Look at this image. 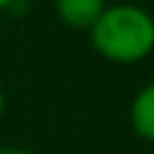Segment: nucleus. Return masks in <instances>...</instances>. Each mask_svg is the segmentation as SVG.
Instances as JSON below:
<instances>
[{
    "label": "nucleus",
    "instance_id": "obj_6",
    "mask_svg": "<svg viewBox=\"0 0 154 154\" xmlns=\"http://www.w3.org/2000/svg\"><path fill=\"white\" fill-rule=\"evenodd\" d=\"M11 3H14V0H0V11H3V8H11Z\"/></svg>",
    "mask_w": 154,
    "mask_h": 154
},
{
    "label": "nucleus",
    "instance_id": "obj_1",
    "mask_svg": "<svg viewBox=\"0 0 154 154\" xmlns=\"http://www.w3.org/2000/svg\"><path fill=\"white\" fill-rule=\"evenodd\" d=\"M89 38L95 51L111 62H141L154 49V16L130 3L106 5L100 19L89 27Z\"/></svg>",
    "mask_w": 154,
    "mask_h": 154
},
{
    "label": "nucleus",
    "instance_id": "obj_4",
    "mask_svg": "<svg viewBox=\"0 0 154 154\" xmlns=\"http://www.w3.org/2000/svg\"><path fill=\"white\" fill-rule=\"evenodd\" d=\"M0 154H30V152H24V149H0Z\"/></svg>",
    "mask_w": 154,
    "mask_h": 154
},
{
    "label": "nucleus",
    "instance_id": "obj_3",
    "mask_svg": "<svg viewBox=\"0 0 154 154\" xmlns=\"http://www.w3.org/2000/svg\"><path fill=\"white\" fill-rule=\"evenodd\" d=\"M130 125L133 130L146 138L154 141V84L143 87L135 97H133V106H130Z\"/></svg>",
    "mask_w": 154,
    "mask_h": 154
},
{
    "label": "nucleus",
    "instance_id": "obj_5",
    "mask_svg": "<svg viewBox=\"0 0 154 154\" xmlns=\"http://www.w3.org/2000/svg\"><path fill=\"white\" fill-rule=\"evenodd\" d=\"M3 111H5V95H3V87H0V116H3Z\"/></svg>",
    "mask_w": 154,
    "mask_h": 154
},
{
    "label": "nucleus",
    "instance_id": "obj_2",
    "mask_svg": "<svg viewBox=\"0 0 154 154\" xmlns=\"http://www.w3.org/2000/svg\"><path fill=\"white\" fill-rule=\"evenodd\" d=\"M106 11V0H57V16L70 27H92Z\"/></svg>",
    "mask_w": 154,
    "mask_h": 154
}]
</instances>
